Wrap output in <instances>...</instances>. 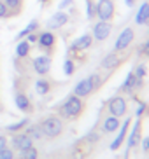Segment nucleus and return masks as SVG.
Here are the masks:
<instances>
[{
    "label": "nucleus",
    "instance_id": "nucleus-11",
    "mask_svg": "<svg viewBox=\"0 0 149 159\" xmlns=\"http://www.w3.org/2000/svg\"><path fill=\"white\" fill-rule=\"evenodd\" d=\"M140 86H142V79H137L135 77V74L133 72H130L128 74V77L125 79V82H123V86H121V91H133V89H139Z\"/></svg>",
    "mask_w": 149,
    "mask_h": 159
},
{
    "label": "nucleus",
    "instance_id": "nucleus-16",
    "mask_svg": "<svg viewBox=\"0 0 149 159\" xmlns=\"http://www.w3.org/2000/svg\"><path fill=\"white\" fill-rule=\"evenodd\" d=\"M140 142V121H137L135 124H133V129H132V135L130 138H128V147H135L137 143Z\"/></svg>",
    "mask_w": 149,
    "mask_h": 159
},
{
    "label": "nucleus",
    "instance_id": "nucleus-37",
    "mask_svg": "<svg viewBox=\"0 0 149 159\" xmlns=\"http://www.w3.org/2000/svg\"><path fill=\"white\" fill-rule=\"evenodd\" d=\"M67 5H72V0H63L60 4V9H63V7H67Z\"/></svg>",
    "mask_w": 149,
    "mask_h": 159
},
{
    "label": "nucleus",
    "instance_id": "nucleus-1",
    "mask_svg": "<svg viewBox=\"0 0 149 159\" xmlns=\"http://www.w3.org/2000/svg\"><path fill=\"white\" fill-rule=\"evenodd\" d=\"M83 112V102H81L79 96H70L65 103H63V107H61V114L65 117H77L79 114Z\"/></svg>",
    "mask_w": 149,
    "mask_h": 159
},
{
    "label": "nucleus",
    "instance_id": "nucleus-18",
    "mask_svg": "<svg viewBox=\"0 0 149 159\" xmlns=\"http://www.w3.org/2000/svg\"><path fill=\"white\" fill-rule=\"evenodd\" d=\"M118 128H119V119H118V117L111 116L103 121V131H105V133H112V131H116Z\"/></svg>",
    "mask_w": 149,
    "mask_h": 159
},
{
    "label": "nucleus",
    "instance_id": "nucleus-15",
    "mask_svg": "<svg viewBox=\"0 0 149 159\" xmlns=\"http://www.w3.org/2000/svg\"><path fill=\"white\" fill-rule=\"evenodd\" d=\"M7 9H9L11 16H18L23 9V0H4Z\"/></svg>",
    "mask_w": 149,
    "mask_h": 159
},
{
    "label": "nucleus",
    "instance_id": "nucleus-41",
    "mask_svg": "<svg viewBox=\"0 0 149 159\" xmlns=\"http://www.w3.org/2000/svg\"><path fill=\"white\" fill-rule=\"evenodd\" d=\"M41 2H49V0H41Z\"/></svg>",
    "mask_w": 149,
    "mask_h": 159
},
{
    "label": "nucleus",
    "instance_id": "nucleus-3",
    "mask_svg": "<svg viewBox=\"0 0 149 159\" xmlns=\"http://www.w3.org/2000/svg\"><path fill=\"white\" fill-rule=\"evenodd\" d=\"M41 129L44 135L47 136H58L61 133V129H63V124H61V121L58 119V117H47L46 121H42L41 124Z\"/></svg>",
    "mask_w": 149,
    "mask_h": 159
},
{
    "label": "nucleus",
    "instance_id": "nucleus-23",
    "mask_svg": "<svg viewBox=\"0 0 149 159\" xmlns=\"http://www.w3.org/2000/svg\"><path fill=\"white\" fill-rule=\"evenodd\" d=\"M37 28H39V23H37V21H32V23L28 25V26H26V28L23 30V32H19V33H18V37H16V40H21V39H23V37H26L28 33L35 32V30H37Z\"/></svg>",
    "mask_w": 149,
    "mask_h": 159
},
{
    "label": "nucleus",
    "instance_id": "nucleus-34",
    "mask_svg": "<svg viewBox=\"0 0 149 159\" xmlns=\"http://www.w3.org/2000/svg\"><path fill=\"white\" fill-rule=\"evenodd\" d=\"M140 51L144 52L146 56H149V39H147V40H146V42H144V46L140 47Z\"/></svg>",
    "mask_w": 149,
    "mask_h": 159
},
{
    "label": "nucleus",
    "instance_id": "nucleus-20",
    "mask_svg": "<svg viewBox=\"0 0 149 159\" xmlns=\"http://www.w3.org/2000/svg\"><path fill=\"white\" fill-rule=\"evenodd\" d=\"M147 14H149V4H147V2H144V4L140 5L139 12H137V16H135V23L137 25H142Z\"/></svg>",
    "mask_w": 149,
    "mask_h": 159
},
{
    "label": "nucleus",
    "instance_id": "nucleus-17",
    "mask_svg": "<svg viewBox=\"0 0 149 159\" xmlns=\"http://www.w3.org/2000/svg\"><path fill=\"white\" fill-rule=\"evenodd\" d=\"M37 40L41 44V47H53V44H55V35L51 32H42Z\"/></svg>",
    "mask_w": 149,
    "mask_h": 159
},
{
    "label": "nucleus",
    "instance_id": "nucleus-39",
    "mask_svg": "<svg viewBox=\"0 0 149 159\" xmlns=\"http://www.w3.org/2000/svg\"><path fill=\"white\" fill-rule=\"evenodd\" d=\"M142 25H149V14L146 16V19H144V23H142Z\"/></svg>",
    "mask_w": 149,
    "mask_h": 159
},
{
    "label": "nucleus",
    "instance_id": "nucleus-8",
    "mask_svg": "<svg viewBox=\"0 0 149 159\" xmlns=\"http://www.w3.org/2000/svg\"><path fill=\"white\" fill-rule=\"evenodd\" d=\"M91 42H93V35L84 33L83 37H79L77 40H74V42H72L70 49H72V51H84V49H88V47L91 46Z\"/></svg>",
    "mask_w": 149,
    "mask_h": 159
},
{
    "label": "nucleus",
    "instance_id": "nucleus-5",
    "mask_svg": "<svg viewBox=\"0 0 149 159\" xmlns=\"http://www.w3.org/2000/svg\"><path fill=\"white\" fill-rule=\"evenodd\" d=\"M109 110H111V116L114 117H121L126 114V102L123 96H114V98L109 102Z\"/></svg>",
    "mask_w": 149,
    "mask_h": 159
},
{
    "label": "nucleus",
    "instance_id": "nucleus-9",
    "mask_svg": "<svg viewBox=\"0 0 149 159\" xmlns=\"http://www.w3.org/2000/svg\"><path fill=\"white\" fill-rule=\"evenodd\" d=\"M91 93H93V88H91L89 77H88V79H83L81 82H77V86L74 88V94H75V96H79V98L88 96V94H91Z\"/></svg>",
    "mask_w": 149,
    "mask_h": 159
},
{
    "label": "nucleus",
    "instance_id": "nucleus-29",
    "mask_svg": "<svg viewBox=\"0 0 149 159\" xmlns=\"http://www.w3.org/2000/svg\"><path fill=\"white\" fill-rule=\"evenodd\" d=\"M5 18H11V12L4 0H0V19H5Z\"/></svg>",
    "mask_w": 149,
    "mask_h": 159
},
{
    "label": "nucleus",
    "instance_id": "nucleus-30",
    "mask_svg": "<svg viewBox=\"0 0 149 159\" xmlns=\"http://www.w3.org/2000/svg\"><path fill=\"white\" fill-rule=\"evenodd\" d=\"M74 70H75L74 61L67 60V61H65V66H63V72H65V75H72V74H74Z\"/></svg>",
    "mask_w": 149,
    "mask_h": 159
},
{
    "label": "nucleus",
    "instance_id": "nucleus-33",
    "mask_svg": "<svg viewBox=\"0 0 149 159\" xmlns=\"http://www.w3.org/2000/svg\"><path fill=\"white\" fill-rule=\"evenodd\" d=\"M37 39H39V35H37V33H28V40H26V42L28 44H33V42H37Z\"/></svg>",
    "mask_w": 149,
    "mask_h": 159
},
{
    "label": "nucleus",
    "instance_id": "nucleus-19",
    "mask_svg": "<svg viewBox=\"0 0 149 159\" xmlns=\"http://www.w3.org/2000/svg\"><path fill=\"white\" fill-rule=\"evenodd\" d=\"M118 63H119V60H118L116 52H109L107 56L102 60V66H103V68H107V70H111V68L118 66Z\"/></svg>",
    "mask_w": 149,
    "mask_h": 159
},
{
    "label": "nucleus",
    "instance_id": "nucleus-32",
    "mask_svg": "<svg viewBox=\"0 0 149 159\" xmlns=\"http://www.w3.org/2000/svg\"><path fill=\"white\" fill-rule=\"evenodd\" d=\"M146 72H147V70H146V66H144V65H139V66H137V70L133 72V74H135L137 79H144Z\"/></svg>",
    "mask_w": 149,
    "mask_h": 159
},
{
    "label": "nucleus",
    "instance_id": "nucleus-24",
    "mask_svg": "<svg viewBox=\"0 0 149 159\" xmlns=\"http://www.w3.org/2000/svg\"><path fill=\"white\" fill-rule=\"evenodd\" d=\"M37 149L35 147H28V149H23L21 150V159H37Z\"/></svg>",
    "mask_w": 149,
    "mask_h": 159
},
{
    "label": "nucleus",
    "instance_id": "nucleus-27",
    "mask_svg": "<svg viewBox=\"0 0 149 159\" xmlns=\"http://www.w3.org/2000/svg\"><path fill=\"white\" fill-rule=\"evenodd\" d=\"M86 16H88V19H93L95 16H97V12H95L93 0H86Z\"/></svg>",
    "mask_w": 149,
    "mask_h": 159
},
{
    "label": "nucleus",
    "instance_id": "nucleus-4",
    "mask_svg": "<svg viewBox=\"0 0 149 159\" xmlns=\"http://www.w3.org/2000/svg\"><path fill=\"white\" fill-rule=\"evenodd\" d=\"M133 37H135V32L132 28H125L119 33V37H118V40H116L114 52H121V51H125V49H128V46L133 42Z\"/></svg>",
    "mask_w": 149,
    "mask_h": 159
},
{
    "label": "nucleus",
    "instance_id": "nucleus-40",
    "mask_svg": "<svg viewBox=\"0 0 149 159\" xmlns=\"http://www.w3.org/2000/svg\"><path fill=\"white\" fill-rule=\"evenodd\" d=\"M133 2H135V0H126V4L128 5H133Z\"/></svg>",
    "mask_w": 149,
    "mask_h": 159
},
{
    "label": "nucleus",
    "instance_id": "nucleus-28",
    "mask_svg": "<svg viewBox=\"0 0 149 159\" xmlns=\"http://www.w3.org/2000/svg\"><path fill=\"white\" fill-rule=\"evenodd\" d=\"M89 82H91V88H93V91H95V89H98L100 84H102V77H100L98 74H93L91 77H89Z\"/></svg>",
    "mask_w": 149,
    "mask_h": 159
},
{
    "label": "nucleus",
    "instance_id": "nucleus-31",
    "mask_svg": "<svg viewBox=\"0 0 149 159\" xmlns=\"http://www.w3.org/2000/svg\"><path fill=\"white\" fill-rule=\"evenodd\" d=\"M0 159H14V154H12V150L11 149H2L0 150Z\"/></svg>",
    "mask_w": 149,
    "mask_h": 159
},
{
    "label": "nucleus",
    "instance_id": "nucleus-21",
    "mask_svg": "<svg viewBox=\"0 0 149 159\" xmlns=\"http://www.w3.org/2000/svg\"><path fill=\"white\" fill-rule=\"evenodd\" d=\"M49 89H51V84H49L46 79H39L37 82H35V91H37L39 94H47Z\"/></svg>",
    "mask_w": 149,
    "mask_h": 159
},
{
    "label": "nucleus",
    "instance_id": "nucleus-2",
    "mask_svg": "<svg viewBox=\"0 0 149 159\" xmlns=\"http://www.w3.org/2000/svg\"><path fill=\"white\" fill-rule=\"evenodd\" d=\"M95 12L100 21H111L114 16V2L112 0H98L95 4Z\"/></svg>",
    "mask_w": 149,
    "mask_h": 159
},
{
    "label": "nucleus",
    "instance_id": "nucleus-35",
    "mask_svg": "<svg viewBox=\"0 0 149 159\" xmlns=\"http://www.w3.org/2000/svg\"><path fill=\"white\" fill-rule=\"evenodd\" d=\"M5 147H7V138L4 135H0V150L5 149Z\"/></svg>",
    "mask_w": 149,
    "mask_h": 159
},
{
    "label": "nucleus",
    "instance_id": "nucleus-25",
    "mask_svg": "<svg viewBox=\"0 0 149 159\" xmlns=\"http://www.w3.org/2000/svg\"><path fill=\"white\" fill-rule=\"evenodd\" d=\"M26 135L33 140V138H41V136L44 135V133H42L41 126H30V128L26 129Z\"/></svg>",
    "mask_w": 149,
    "mask_h": 159
},
{
    "label": "nucleus",
    "instance_id": "nucleus-38",
    "mask_svg": "<svg viewBox=\"0 0 149 159\" xmlns=\"http://www.w3.org/2000/svg\"><path fill=\"white\" fill-rule=\"evenodd\" d=\"M144 108H146V105L142 103V105H140V107L137 108V116H142V112H144Z\"/></svg>",
    "mask_w": 149,
    "mask_h": 159
},
{
    "label": "nucleus",
    "instance_id": "nucleus-6",
    "mask_svg": "<svg viewBox=\"0 0 149 159\" xmlns=\"http://www.w3.org/2000/svg\"><path fill=\"white\" fill-rule=\"evenodd\" d=\"M112 30V25L109 21H98L97 25L93 26V37L97 40H105L109 37V33Z\"/></svg>",
    "mask_w": 149,
    "mask_h": 159
},
{
    "label": "nucleus",
    "instance_id": "nucleus-36",
    "mask_svg": "<svg viewBox=\"0 0 149 159\" xmlns=\"http://www.w3.org/2000/svg\"><path fill=\"white\" fill-rule=\"evenodd\" d=\"M142 149H144L146 152H147V154H149V136H147V138H144V140H142Z\"/></svg>",
    "mask_w": 149,
    "mask_h": 159
},
{
    "label": "nucleus",
    "instance_id": "nucleus-10",
    "mask_svg": "<svg viewBox=\"0 0 149 159\" xmlns=\"http://www.w3.org/2000/svg\"><path fill=\"white\" fill-rule=\"evenodd\" d=\"M69 21V16L63 12V11H60V12H56V14L51 16V19L47 21V28L49 30H55V28H60V26H63V25Z\"/></svg>",
    "mask_w": 149,
    "mask_h": 159
},
{
    "label": "nucleus",
    "instance_id": "nucleus-22",
    "mask_svg": "<svg viewBox=\"0 0 149 159\" xmlns=\"http://www.w3.org/2000/svg\"><path fill=\"white\" fill-rule=\"evenodd\" d=\"M28 52H30V44H28L26 40L19 42L18 47H16V56H18V58H26Z\"/></svg>",
    "mask_w": 149,
    "mask_h": 159
},
{
    "label": "nucleus",
    "instance_id": "nucleus-14",
    "mask_svg": "<svg viewBox=\"0 0 149 159\" xmlns=\"http://www.w3.org/2000/svg\"><path fill=\"white\" fill-rule=\"evenodd\" d=\"M128 124H130V119L123 122L121 129H119V135H118V136H116V140H114V142L111 143V150H118L119 147H121L123 140H125V135H126V131H128Z\"/></svg>",
    "mask_w": 149,
    "mask_h": 159
},
{
    "label": "nucleus",
    "instance_id": "nucleus-7",
    "mask_svg": "<svg viewBox=\"0 0 149 159\" xmlns=\"http://www.w3.org/2000/svg\"><path fill=\"white\" fill-rule=\"evenodd\" d=\"M33 70L39 75H46L51 70V58L49 56H37L33 60Z\"/></svg>",
    "mask_w": 149,
    "mask_h": 159
},
{
    "label": "nucleus",
    "instance_id": "nucleus-12",
    "mask_svg": "<svg viewBox=\"0 0 149 159\" xmlns=\"http://www.w3.org/2000/svg\"><path fill=\"white\" fill-rule=\"evenodd\" d=\"M12 147L18 150H23V149H28L32 147V138L26 135V133H19L12 138Z\"/></svg>",
    "mask_w": 149,
    "mask_h": 159
},
{
    "label": "nucleus",
    "instance_id": "nucleus-26",
    "mask_svg": "<svg viewBox=\"0 0 149 159\" xmlns=\"http://www.w3.org/2000/svg\"><path fill=\"white\" fill-rule=\"evenodd\" d=\"M26 124H28V119H23V121H19V122H14V124H9V126L5 128V129H7V131H12V133H14V131L23 129V128L26 126Z\"/></svg>",
    "mask_w": 149,
    "mask_h": 159
},
{
    "label": "nucleus",
    "instance_id": "nucleus-13",
    "mask_svg": "<svg viewBox=\"0 0 149 159\" xmlns=\"http://www.w3.org/2000/svg\"><path fill=\"white\" fill-rule=\"evenodd\" d=\"M14 102H16V107H18L21 112H30V110H32V105H30V100H28L26 94L18 93L14 96Z\"/></svg>",
    "mask_w": 149,
    "mask_h": 159
}]
</instances>
